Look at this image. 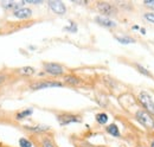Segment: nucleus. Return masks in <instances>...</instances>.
<instances>
[{
    "instance_id": "1",
    "label": "nucleus",
    "mask_w": 154,
    "mask_h": 147,
    "mask_svg": "<svg viewBox=\"0 0 154 147\" xmlns=\"http://www.w3.org/2000/svg\"><path fill=\"white\" fill-rule=\"evenodd\" d=\"M135 117L140 125H142L145 128L154 129V117L152 114H149L146 110H137L135 114Z\"/></svg>"
},
{
    "instance_id": "2",
    "label": "nucleus",
    "mask_w": 154,
    "mask_h": 147,
    "mask_svg": "<svg viewBox=\"0 0 154 147\" xmlns=\"http://www.w3.org/2000/svg\"><path fill=\"white\" fill-rule=\"evenodd\" d=\"M139 101L140 103L145 107L146 111H148L149 114L154 115V101L152 96L146 92H141L139 94Z\"/></svg>"
},
{
    "instance_id": "3",
    "label": "nucleus",
    "mask_w": 154,
    "mask_h": 147,
    "mask_svg": "<svg viewBox=\"0 0 154 147\" xmlns=\"http://www.w3.org/2000/svg\"><path fill=\"white\" fill-rule=\"evenodd\" d=\"M63 87V83L58 82V81H42L33 83L31 86L32 90H40V89H46V88H60Z\"/></svg>"
},
{
    "instance_id": "4",
    "label": "nucleus",
    "mask_w": 154,
    "mask_h": 147,
    "mask_svg": "<svg viewBox=\"0 0 154 147\" xmlns=\"http://www.w3.org/2000/svg\"><path fill=\"white\" fill-rule=\"evenodd\" d=\"M43 67H44V70L46 73L50 74V75H54V76H59V75L64 74V68L58 63L49 62V63H44Z\"/></svg>"
},
{
    "instance_id": "5",
    "label": "nucleus",
    "mask_w": 154,
    "mask_h": 147,
    "mask_svg": "<svg viewBox=\"0 0 154 147\" xmlns=\"http://www.w3.org/2000/svg\"><path fill=\"white\" fill-rule=\"evenodd\" d=\"M57 120L62 126H66V125H70V124L81 122V117L77 116V115H74V114H60V115H58Z\"/></svg>"
},
{
    "instance_id": "6",
    "label": "nucleus",
    "mask_w": 154,
    "mask_h": 147,
    "mask_svg": "<svg viewBox=\"0 0 154 147\" xmlns=\"http://www.w3.org/2000/svg\"><path fill=\"white\" fill-rule=\"evenodd\" d=\"M97 10L106 16L107 18L110 17V16H114L116 14V8L109 2H98L97 4Z\"/></svg>"
},
{
    "instance_id": "7",
    "label": "nucleus",
    "mask_w": 154,
    "mask_h": 147,
    "mask_svg": "<svg viewBox=\"0 0 154 147\" xmlns=\"http://www.w3.org/2000/svg\"><path fill=\"white\" fill-rule=\"evenodd\" d=\"M49 7L51 8V11L56 14L63 16L66 12V6L64 5V2L58 1V0H54V1H49Z\"/></svg>"
},
{
    "instance_id": "8",
    "label": "nucleus",
    "mask_w": 154,
    "mask_h": 147,
    "mask_svg": "<svg viewBox=\"0 0 154 147\" xmlns=\"http://www.w3.org/2000/svg\"><path fill=\"white\" fill-rule=\"evenodd\" d=\"M13 16L18 19H26L30 18L32 16V10L29 8V7H20V8H17L13 11Z\"/></svg>"
},
{
    "instance_id": "9",
    "label": "nucleus",
    "mask_w": 154,
    "mask_h": 147,
    "mask_svg": "<svg viewBox=\"0 0 154 147\" xmlns=\"http://www.w3.org/2000/svg\"><path fill=\"white\" fill-rule=\"evenodd\" d=\"M97 24H100L101 26H103V27H108V29H112V27H115L116 24L115 21H113L112 19L107 18V17H103V16H98L95 18Z\"/></svg>"
},
{
    "instance_id": "10",
    "label": "nucleus",
    "mask_w": 154,
    "mask_h": 147,
    "mask_svg": "<svg viewBox=\"0 0 154 147\" xmlns=\"http://www.w3.org/2000/svg\"><path fill=\"white\" fill-rule=\"evenodd\" d=\"M24 128L30 130V132H33V133H43V132L49 130L50 127L45 126V125H36V126H27V125H25Z\"/></svg>"
},
{
    "instance_id": "11",
    "label": "nucleus",
    "mask_w": 154,
    "mask_h": 147,
    "mask_svg": "<svg viewBox=\"0 0 154 147\" xmlns=\"http://www.w3.org/2000/svg\"><path fill=\"white\" fill-rule=\"evenodd\" d=\"M1 6L4 7V8H13V11L14 10H17V8H20V7H23L24 6V2H13V1H2L1 2Z\"/></svg>"
},
{
    "instance_id": "12",
    "label": "nucleus",
    "mask_w": 154,
    "mask_h": 147,
    "mask_svg": "<svg viewBox=\"0 0 154 147\" xmlns=\"http://www.w3.org/2000/svg\"><path fill=\"white\" fill-rule=\"evenodd\" d=\"M115 39L119 42V43L125 44V45H127V44H133V43L135 42L134 39L129 36H116Z\"/></svg>"
},
{
    "instance_id": "13",
    "label": "nucleus",
    "mask_w": 154,
    "mask_h": 147,
    "mask_svg": "<svg viewBox=\"0 0 154 147\" xmlns=\"http://www.w3.org/2000/svg\"><path fill=\"white\" fill-rule=\"evenodd\" d=\"M18 73L24 75V76H31L36 73V69L33 67H23L18 70Z\"/></svg>"
},
{
    "instance_id": "14",
    "label": "nucleus",
    "mask_w": 154,
    "mask_h": 147,
    "mask_svg": "<svg viewBox=\"0 0 154 147\" xmlns=\"http://www.w3.org/2000/svg\"><path fill=\"white\" fill-rule=\"evenodd\" d=\"M32 114H33V109H32V108H27V109L23 110V111L17 113L16 119H17V120H21V119H25V117H27V116H30V115H32Z\"/></svg>"
},
{
    "instance_id": "15",
    "label": "nucleus",
    "mask_w": 154,
    "mask_h": 147,
    "mask_svg": "<svg viewBox=\"0 0 154 147\" xmlns=\"http://www.w3.org/2000/svg\"><path fill=\"white\" fill-rule=\"evenodd\" d=\"M107 132H108L110 135H113V136H120V130H119V128H117V126H116L115 124L109 125V126L107 127Z\"/></svg>"
},
{
    "instance_id": "16",
    "label": "nucleus",
    "mask_w": 154,
    "mask_h": 147,
    "mask_svg": "<svg viewBox=\"0 0 154 147\" xmlns=\"http://www.w3.org/2000/svg\"><path fill=\"white\" fill-rule=\"evenodd\" d=\"M96 121L100 125H106L108 122V115L106 113H98L96 114Z\"/></svg>"
},
{
    "instance_id": "17",
    "label": "nucleus",
    "mask_w": 154,
    "mask_h": 147,
    "mask_svg": "<svg viewBox=\"0 0 154 147\" xmlns=\"http://www.w3.org/2000/svg\"><path fill=\"white\" fill-rule=\"evenodd\" d=\"M64 81L66 82V83H69V84H71V86H77L78 83H79V80L77 78L76 76H65V78H64Z\"/></svg>"
},
{
    "instance_id": "18",
    "label": "nucleus",
    "mask_w": 154,
    "mask_h": 147,
    "mask_svg": "<svg viewBox=\"0 0 154 147\" xmlns=\"http://www.w3.org/2000/svg\"><path fill=\"white\" fill-rule=\"evenodd\" d=\"M136 70L139 71L140 74H142V75H145V76H148V77H152V74L149 70H147L145 67H142V65H140V64H136Z\"/></svg>"
},
{
    "instance_id": "19",
    "label": "nucleus",
    "mask_w": 154,
    "mask_h": 147,
    "mask_svg": "<svg viewBox=\"0 0 154 147\" xmlns=\"http://www.w3.org/2000/svg\"><path fill=\"white\" fill-rule=\"evenodd\" d=\"M19 145L20 147H32V142L30 140H27L26 138H20Z\"/></svg>"
},
{
    "instance_id": "20",
    "label": "nucleus",
    "mask_w": 154,
    "mask_h": 147,
    "mask_svg": "<svg viewBox=\"0 0 154 147\" xmlns=\"http://www.w3.org/2000/svg\"><path fill=\"white\" fill-rule=\"evenodd\" d=\"M64 30L70 31V32H77V25L74 23V21H70V24H69L68 26H65Z\"/></svg>"
},
{
    "instance_id": "21",
    "label": "nucleus",
    "mask_w": 154,
    "mask_h": 147,
    "mask_svg": "<svg viewBox=\"0 0 154 147\" xmlns=\"http://www.w3.org/2000/svg\"><path fill=\"white\" fill-rule=\"evenodd\" d=\"M143 18L146 19L147 21H149V23L154 24V13H152V12H147V13H145V14H143Z\"/></svg>"
},
{
    "instance_id": "22",
    "label": "nucleus",
    "mask_w": 154,
    "mask_h": 147,
    "mask_svg": "<svg viewBox=\"0 0 154 147\" xmlns=\"http://www.w3.org/2000/svg\"><path fill=\"white\" fill-rule=\"evenodd\" d=\"M42 146L43 147H56L50 139H44V140L42 141Z\"/></svg>"
},
{
    "instance_id": "23",
    "label": "nucleus",
    "mask_w": 154,
    "mask_h": 147,
    "mask_svg": "<svg viewBox=\"0 0 154 147\" xmlns=\"http://www.w3.org/2000/svg\"><path fill=\"white\" fill-rule=\"evenodd\" d=\"M145 5L148 6L149 8H153L154 10V0H146L145 1Z\"/></svg>"
},
{
    "instance_id": "24",
    "label": "nucleus",
    "mask_w": 154,
    "mask_h": 147,
    "mask_svg": "<svg viewBox=\"0 0 154 147\" xmlns=\"http://www.w3.org/2000/svg\"><path fill=\"white\" fill-rule=\"evenodd\" d=\"M25 2H29V4H36V5H37V4H42L43 1H42V0H26Z\"/></svg>"
},
{
    "instance_id": "25",
    "label": "nucleus",
    "mask_w": 154,
    "mask_h": 147,
    "mask_svg": "<svg viewBox=\"0 0 154 147\" xmlns=\"http://www.w3.org/2000/svg\"><path fill=\"white\" fill-rule=\"evenodd\" d=\"M5 81H6V76H5L4 74H0V86H1Z\"/></svg>"
},
{
    "instance_id": "26",
    "label": "nucleus",
    "mask_w": 154,
    "mask_h": 147,
    "mask_svg": "<svg viewBox=\"0 0 154 147\" xmlns=\"http://www.w3.org/2000/svg\"><path fill=\"white\" fill-rule=\"evenodd\" d=\"M133 30H140V27H139L137 25H134V26H133Z\"/></svg>"
},
{
    "instance_id": "27",
    "label": "nucleus",
    "mask_w": 154,
    "mask_h": 147,
    "mask_svg": "<svg viewBox=\"0 0 154 147\" xmlns=\"http://www.w3.org/2000/svg\"><path fill=\"white\" fill-rule=\"evenodd\" d=\"M140 30H141V33H142V35H145V33H146V31H145V29H140Z\"/></svg>"
},
{
    "instance_id": "28",
    "label": "nucleus",
    "mask_w": 154,
    "mask_h": 147,
    "mask_svg": "<svg viewBox=\"0 0 154 147\" xmlns=\"http://www.w3.org/2000/svg\"><path fill=\"white\" fill-rule=\"evenodd\" d=\"M151 147H154V140L152 141V144H151Z\"/></svg>"
}]
</instances>
